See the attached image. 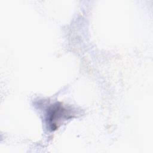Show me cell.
Wrapping results in <instances>:
<instances>
[{
	"instance_id": "6da1fadb",
	"label": "cell",
	"mask_w": 153,
	"mask_h": 153,
	"mask_svg": "<svg viewBox=\"0 0 153 153\" xmlns=\"http://www.w3.org/2000/svg\"><path fill=\"white\" fill-rule=\"evenodd\" d=\"M67 109L62 105L56 103L51 106L47 111V124L51 131L57 129L62 120L69 118Z\"/></svg>"
}]
</instances>
